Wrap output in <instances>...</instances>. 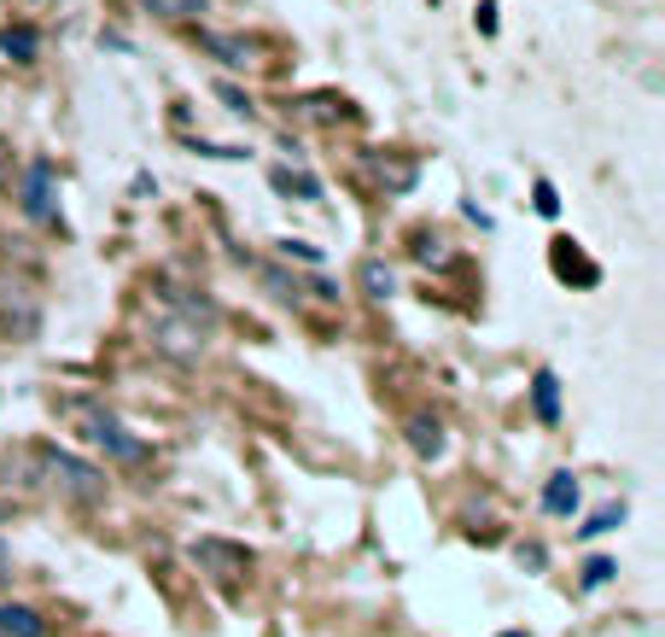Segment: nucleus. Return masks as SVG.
I'll list each match as a JSON object with an SVG mask.
<instances>
[{"label":"nucleus","mask_w":665,"mask_h":637,"mask_svg":"<svg viewBox=\"0 0 665 637\" xmlns=\"http://www.w3.org/2000/svg\"><path fill=\"white\" fill-rule=\"evenodd\" d=\"M35 462H41V480H48L59 498H71V503H99L106 498V474H99L94 462H82V457H71V450H59V445H41L35 450Z\"/></svg>","instance_id":"1"},{"label":"nucleus","mask_w":665,"mask_h":637,"mask_svg":"<svg viewBox=\"0 0 665 637\" xmlns=\"http://www.w3.org/2000/svg\"><path fill=\"white\" fill-rule=\"evenodd\" d=\"M211 322H217L211 299H187L181 311H170V316L152 327V345H158L163 357H176V363H193V357L204 352V334H211Z\"/></svg>","instance_id":"2"},{"label":"nucleus","mask_w":665,"mask_h":637,"mask_svg":"<svg viewBox=\"0 0 665 637\" xmlns=\"http://www.w3.org/2000/svg\"><path fill=\"white\" fill-rule=\"evenodd\" d=\"M613 573H619V567H613L608 556H595V562H584V591H601V585L613 579Z\"/></svg>","instance_id":"17"},{"label":"nucleus","mask_w":665,"mask_h":637,"mask_svg":"<svg viewBox=\"0 0 665 637\" xmlns=\"http://www.w3.org/2000/svg\"><path fill=\"white\" fill-rule=\"evenodd\" d=\"M152 18H163V24H187V18H199L211 0H140Z\"/></svg>","instance_id":"10"},{"label":"nucleus","mask_w":665,"mask_h":637,"mask_svg":"<svg viewBox=\"0 0 665 637\" xmlns=\"http://www.w3.org/2000/svg\"><path fill=\"white\" fill-rule=\"evenodd\" d=\"M0 48H7L12 59H35V53H41V35H35L30 24H18V30H7V35H0Z\"/></svg>","instance_id":"13"},{"label":"nucleus","mask_w":665,"mask_h":637,"mask_svg":"<svg viewBox=\"0 0 665 637\" xmlns=\"http://www.w3.org/2000/svg\"><path fill=\"white\" fill-rule=\"evenodd\" d=\"M18 205H24L30 222H53L59 217V205H53V164L48 158H35L24 170V194H18Z\"/></svg>","instance_id":"5"},{"label":"nucleus","mask_w":665,"mask_h":637,"mask_svg":"<svg viewBox=\"0 0 665 637\" xmlns=\"http://www.w3.org/2000/svg\"><path fill=\"white\" fill-rule=\"evenodd\" d=\"M7 515H12V503H7V498H0V521H7Z\"/></svg>","instance_id":"21"},{"label":"nucleus","mask_w":665,"mask_h":637,"mask_svg":"<svg viewBox=\"0 0 665 637\" xmlns=\"http://www.w3.org/2000/svg\"><path fill=\"white\" fill-rule=\"evenodd\" d=\"M286 258H304V263H321L316 246H304V240H286Z\"/></svg>","instance_id":"19"},{"label":"nucleus","mask_w":665,"mask_h":637,"mask_svg":"<svg viewBox=\"0 0 665 637\" xmlns=\"http://www.w3.org/2000/svg\"><path fill=\"white\" fill-rule=\"evenodd\" d=\"M204 48H211L222 65H245V59H252V48H245V41H234V35H204Z\"/></svg>","instance_id":"14"},{"label":"nucleus","mask_w":665,"mask_h":637,"mask_svg":"<svg viewBox=\"0 0 665 637\" xmlns=\"http://www.w3.org/2000/svg\"><path fill=\"white\" fill-rule=\"evenodd\" d=\"M537 211H543V217H555V211H560V199H555L549 181H537Z\"/></svg>","instance_id":"18"},{"label":"nucleus","mask_w":665,"mask_h":637,"mask_svg":"<svg viewBox=\"0 0 665 637\" xmlns=\"http://www.w3.org/2000/svg\"><path fill=\"white\" fill-rule=\"evenodd\" d=\"M76 421H82V439L99 445L112 462H140V457H147V445H140L129 427L112 416V409H99V404H76Z\"/></svg>","instance_id":"3"},{"label":"nucleus","mask_w":665,"mask_h":637,"mask_svg":"<svg viewBox=\"0 0 665 637\" xmlns=\"http://www.w3.org/2000/svg\"><path fill=\"white\" fill-rule=\"evenodd\" d=\"M7 573H12V544L0 539V579H7Z\"/></svg>","instance_id":"20"},{"label":"nucleus","mask_w":665,"mask_h":637,"mask_svg":"<svg viewBox=\"0 0 665 637\" xmlns=\"http://www.w3.org/2000/svg\"><path fill=\"white\" fill-rule=\"evenodd\" d=\"M193 567H204L211 579H222V585H234V579H245V573L257 567V556L245 544H234V539H193Z\"/></svg>","instance_id":"4"},{"label":"nucleus","mask_w":665,"mask_h":637,"mask_svg":"<svg viewBox=\"0 0 665 637\" xmlns=\"http://www.w3.org/2000/svg\"><path fill=\"white\" fill-rule=\"evenodd\" d=\"M0 637H48V620L30 603H0Z\"/></svg>","instance_id":"7"},{"label":"nucleus","mask_w":665,"mask_h":637,"mask_svg":"<svg viewBox=\"0 0 665 637\" xmlns=\"http://www.w3.org/2000/svg\"><path fill=\"white\" fill-rule=\"evenodd\" d=\"M543 509H549V515H572V509H578V480H572V474H549Z\"/></svg>","instance_id":"9"},{"label":"nucleus","mask_w":665,"mask_h":637,"mask_svg":"<svg viewBox=\"0 0 665 637\" xmlns=\"http://www.w3.org/2000/svg\"><path fill=\"white\" fill-rule=\"evenodd\" d=\"M275 188H281V194H298V199H321L316 176H293V170H275Z\"/></svg>","instance_id":"16"},{"label":"nucleus","mask_w":665,"mask_h":637,"mask_svg":"<svg viewBox=\"0 0 665 637\" xmlns=\"http://www.w3.org/2000/svg\"><path fill=\"white\" fill-rule=\"evenodd\" d=\"M531 409H537V421H560V380H555V368H537Z\"/></svg>","instance_id":"8"},{"label":"nucleus","mask_w":665,"mask_h":637,"mask_svg":"<svg viewBox=\"0 0 665 637\" xmlns=\"http://www.w3.org/2000/svg\"><path fill=\"white\" fill-rule=\"evenodd\" d=\"M357 281H362V293H368V299H391V293H398V275H391L380 258H368L362 270H357Z\"/></svg>","instance_id":"11"},{"label":"nucleus","mask_w":665,"mask_h":637,"mask_svg":"<svg viewBox=\"0 0 665 637\" xmlns=\"http://www.w3.org/2000/svg\"><path fill=\"white\" fill-rule=\"evenodd\" d=\"M613 526H625V503L595 509V515H590V526H584V539H601V532H613Z\"/></svg>","instance_id":"15"},{"label":"nucleus","mask_w":665,"mask_h":637,"mask_svg":"<svg viewBox=\"0 0 665 637\" xmlns=\"http://www.w3.org/2000/svg\"><path fill=\"white\" fill-rule=\"evenodd\" d=\"M409 450H414L421 462H439L444 450H450L444 421H439V416H409Z\"/></svg>","instance_id":"6"},{"label":"nucleus","mask_w":665,"mask_h":637,"mask_svg":"<svg viewBox=\"0 0 665 637\" xmlns=\"http://www.w3.org/2000/svg\"><path fill=\"white\" fill-rule=\"evenodd\" d=\"M555 270L567 275V281L578 275V281H584V286H595V281H601V270H595V263H584V258H578V252H567V240H555Z\"/></svg>","instance_id":"12"}]
</instances>
